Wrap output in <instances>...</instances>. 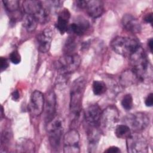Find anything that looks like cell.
Instances as JSON below:
<instances>
[{
    "instance_id": "15",
    "label": "cell",
    "mask_w": 153,
    "mask_h": 153,
    "mask_svg": "<svg viewBox=\"0 0 153 153\" xmlns=\"http://www.w3.org/2000/svg\"><path fill=\"white\" fill-rule=\"evenodd\" d=\"M87 134L88 152H94L96 151L100 139V132L96 126H89Z\"/></svg>"
},
{
    "instance_id": "5",
    "label": "cell",
    "mask_w": 153,
    "mask_h": 153,
    "mask_svg": "<svg viewBox=\"0 0 153 153\" xmlns=\"http://www.w3.org/2000/svg\"><path fill=\"white\" fill-rule=\"evenodd\" d=\"M81 62V57L77 54H65L54 63V67L60 74L68 75L79 68Z\"/></svg>"
},
{
    "instance_id": "23",
    "label": "cell",
    "mask_w": 153,
    "mask_h": 153,
    "mask_svg": "<svg viewBox=\"0 0 153 153\" xmlns=\"http://www.w3.org/2000/svg\"><path fill=\"white\" fill-rule=\"evenodd\" d=\"M107 87L106 84L99 80L94 81L92 84V90L93 93L96 96H100L104 94L106 91Z\"/></svg>"
},
{
    "instance_id": "21",
    "label": "cell",
    "mask_w": 153,
    "mask_h": 153,
    "mask_svg": "<svg viewBox=\"0 0 153 153\" xmlns=\"http://www.w3.org/2000/svg\"><path fill=\"white\" fill-rule=\"evenodd\" d=\"M38 22L32 15L26 14L23 18V26L27 32L32 33L35 30Z\"/></svg>"
},
{
    "instance_id": "25",
    "label": "cell",
    "mask_w": 153,
    "mask_h": 153,
    "mask_svg": "<svg viewBox=\"0 0 153 153\" xmlns=\"http://www.w3.org/2000/svg\"><path fill=\"white\" fill-rule=\"evenodd\" d=\"M76 46V41L75 38L74 37H69L65 42V45L64 47L65 51L66 52V54H74L73 52L75 49Z\"/></svg>"
},
{
    "instance_id": "18",
    "label": "cell",
    "mask_w": 153,
    "mask_h": 153,
    "mask_svg": "<svg viewBox=\"0 0 153 153\" xmlns=\"http://www.w3.org/2000/svg\"><path fill=\"white\" fill-rule=\"evenodd\" d=\"M69 18L70 13L68 9L62 10L59 13L55 26L62 35L64 34L68 30V25Z\"/></svg>"
},
{
    "instance_id": "26",
    "label": "cell",
    "mask_w": 153,
    "mask_h": 153,
    "mask_svg": "<svg viewBox=\"0 0 153 153\" xmlns=\"http://www.w3.org/2000/svg\"><path fill=\"white\" fill-rule=\"evenodd\" d=\"M133 97L130 94H126L121 100V105L123 108L127 110H130L133 107Z\"/></svg>"
},
{
    "instance_id": "27",
    "label": "cell",
    "mask_w": 153,
    "mask_h": 153,
    "mask_svg": "<svg viewBox=\"0 0 153 153\" xmlns=\"http://www.w3.org/2000/svg\"><path fill=\"white\" fill-rule=\"evenodd\" d=\"M7 128L4 129L1 133V146L4 145L6 146L10 142L11 139V133L10 130H8Z\"/></svg>"
},
{
    "instance_id": "24",
    "label": "cell",
    "mask_w": 153,
    "mask_h": 153,
    "mask_svg": "<svg viewBox=\"0 0 153 153\" xmlns=\"http://www.w3.org/2000/svg\"><path fill=\"white\" fill-rule=\"evenodd\" d=\"M4 6L9 13H13L19 8V1L17 0H5L2 1Z\"/></svg>"
},
{
    "instance_id": "6",
    "label": "cell",
    "mask_w": 153,
    "mask_h": 153,
    "mask_svg": "<svg viewBox=\"0 0 153 153\" xmlns=\"http://www.w3.org/2000/svg\"><path fill=\"white\" fill-rule=\"evenodd\" d=\"M123 121L130 130L139 132L145 129L149 124V118L143 112H134L126 115Z\"/></svg>"
},
{
    "instance_id": "8",
    "label": "cell",
    "mask_w": 153,
    "mask_h": 153,
    "mask_svg": "<svg viewBox=\"0 0 153 153\" xmlns=\"http://www.w3.org/2000/svg\"><path fill=\"white\" fill-rule=\"evenodd\" d=\"M119 117V112L117 108L113 105L108 106L102 111L99 124L102 129L109 130L118 123Z\"/></svg>"
},
{
    "instance_id": "19",
    "label": "cell",
    "mask_w": 153,
    "mask_h": 153,
    "mask_svg": "<svg viewBox=\"0 0 153 153\" xmlns=\"http://www.w3.org/2000/svg\"><path fill=\"white\" fill-rule=\"evenodd\" d=\"M89 27V22L84 19H79L70 25L71 30L77 36L84 35Z\"/></svg>"
},
{
    "instance_id": "3",
    "label": "cell",
    "mask_w": 153,
    "mask_h": 153,
    "mask_svg": "<svg viewBox=\"0 0 153 153\" xmlns=\"http://www.w3.org/2000/svg\"><path fill=\"white\" fill-rule=\"evenodd\" d=\"M111 47L117 54L128 57L141 47V45L136 39L117 36L111 41Z\"/></svg>"
},
{
    "instance_id": "30",
    "label": "cell",
    "mask_w": 153,
    "mask_h": 153,
    "mask_svg": "<svg viewBox=\"0 0 153 153\" xmlns=\"http://www.w3.org/2000/svg\"><path fill=\"white\" fill-rule=\"evenodd\" d=\"M145 105L148 107H151L153 105V94L152 93H149L145 100Z\"/></svg>"
},
{
    "instance_id": "34",
    "label": "cell",
    "mask_w": 153,
    "mask_h": 153,
    "mask_svg": "<svg viewBox=\"0 0 153 153\" xmlns=\"http://www.w3.org/2000/svg\"><path fill=\"white\" fill-rule=\"evenodd\" d=\"M11 97H12V99L14 100H17L19 99V97H20V94H19V93L18 91V90H15L14 91L12 94H11Z\"/></svg>"
},
{
    "instance_id": "14",
    "label": "cell",
    "mask_w": 153,
    "mask_h": 153,
    "mask_svg": "<svg viewBox=\"0 0 153 153\" xmlns=\"http://www.w3.org/2000/svg\"><path fill=\"white\" fill-rule=\"evenodd\" d=\"M123 27L131 33H138L141 30V25L139 20L133 15L127 14L123 16L121 20Z\"/></svg>"
},
{
    "instance_id": "33",
    "label": "cell",
    "mask_w": 153,
    "mask_h": 153,
    "mask_svg": "<svg viewBox=\"0 0 153 153\" xmlns=\"http://www.w3.org/2000/svg\"><path fill=\"white\" fill-rule=\"evenodd\" d=\"M143 20H145V22L146 23H152V20H153V17H152V13H150L147 14L146 16H145Z\"/></svg>"
},
{
    "instance_id": "20",
    "label": "cell",
    "mask_w": 153,
    "mask_h": 153,
    "mask_svg": "<svg viewBox=\"0 0 153 153\" xmlns=\"http://www.w3.org/2000/svg\"><path fill=\"white\" fill-rule=\"evenodd\" d=\"M35 146L30 139L20 138L16 143V151L19 152H34Z\"/></svg>"
},
{
    "instance_id": "31",
    "label": "cell",
    "mask_w": 153,
    "mask_h": 153,
    "mask_svg": "<svg viewBox=\"0 0 153 153\" xmlns=\"http://www.w3.org/2000/svg\"><path fill=\"white\" fill-rule=\"evenodd\" d=\"M87 1H83V0L75 1V4L76 6L79 9H85V6L87 5Z\"/></svg>"
},
{
    "instance_id": "29",
    "label": "cell",
    "mask_w": 153,
    "mask_h": 153,
    "mask_svg": "<svg viewBox=\"0 0 153 153\" xmlns=\"http://www.w3.org/2000/svg\"><path fill=\"white\" fill-rule=\"evenodd\" d=\"M0 63H1V66H0V68H1V71L3 72L4 71H5V69H7V68L9 66V63L8 60L3 57H1L0 59Z\"/></svg>"
},
{
    "instance_id": "10",
    "label": "cell",
    "mask_w": 153,
    "mask_h": 153,
    "mask_svg": "<svg viewBox=\"0 0 153 153\" xmlns=\"http://www.w3.org/2000/svg\"><path fill=\"white\" fill-rule=\"evenodd\" d=\"M45 97L43 94L39 90H35L32 92L30 101L28 105V109L33 116L41 115L44 110Z\"/></svg>"
},
{
    "instance_id": "22",
    "label": "cell",
    "mask_w": 153,
    "mask_h": 153,
    "mask_svg": "<svg viewBox=\"0 0 153 153\" xmlns=\"http://www.w3.org/2000/svg\"><path fill=\"white\" fill-rule=\"evenodd\" d=\"M115 134L118 138L126 139L130 135L131 130L126 124L117 125L115 128Z\"/></svg>"
},
{
    "instance_id": "12",
    "label": "cell",
    "mask_w": 153,
    "mask_h": 153,
    "mask_svg": "<svg viewBox=\"0 0 153 153\" xmlns=\"http://www.w3.org/2000/svg\"><path fill=\"white\" fill-rule=\"evenodd\" d=\"M56 96L54 91H49L45 97L44 111L45 121L47 123L51 121L56 116Z\"/></svg>"
},
{
    "instance_id": "9",
    "label": "cell",
    "mask_w": 153,
    "mask_h": 153,
    "mask_svg": "<svg viewBox=\"0 0 153 153\" xmlns=\"http://www.w3.org/2000/svg\"><path fill=\"white\" fill-rule=\"evenodd\" d=\"M79 134L75 129L69 130L63 137V152L66 153H78L80 152L78 143Z\"/></svg>"
},
{
    "instance_id": "7",
    "label": "cell",
    "mask_w": 153,
    "mask_h": 153,
    "mask_svg": "<svg viewBox=\"0 0 153 153\" xmlns=\"http://www.w3.org/2000/svg\"><path fill=\"white\" fill-rule=\"evenodd\" d=\"M127 152L130 153H145L148 151V143L146 139L140 134L135 132L126 139Z\"/></svg>"
},
{
    "instance_id": "16",
    "label": "cell",
    "mask_w": 153,
    "mask_h": 153,
    "mask_svg": "<svg viewBox=\"0 0 153 153\" xmlns=\"http://www.w3.org/2000/svg\"><path fill=\"white\" fill-rule=\"evenodd\" d=\"M87 13L92 18L100 17L104 12V5L102 1L91 0L87 1L85 8Z\"/></svg>"
},
{
    "instance_id": "4",
    "label": "cell",
    "mask_w": 153,
    "mask_h": 153,
    "mask_svg": "<svg viewBox=\"0 0 153 153\" xmlns=\"http://www.w3.org/2000/svg\"><path fill=\"white\" fill-rule=\"evenodd\" d=\"M48 140L51 147L55 151H58L61 144L63 133V120L60 116L55 117L47 123Z\"/></svg>"
},
{
    "instance_id": "17",
    "label": "cell",
    "mask_w": 153,
    "mask_h": 153,
    "mask_svg": "<svg viewBox=\"0 0 153 153\" xmlns=\"http://www.w3.org/2000/svg\"><path fill=\"white\" fill-rule=\"evenodd\" d=\"M120 82L123 87H129L140 82L135 72L132 69L124 71L120 76Z\"/></svg>"
},
{
    "instance_id": "2",
    "label": "cell",
    "mask_w": 153,
    "mask_h": 153,
    "mask_svg": "<svg viewBox=\"0 0 153 153\" xmlns=\"http://www.w3.org/2000/svg\"><path fill=\"white\" fill-rule=\"evenodd\" d=\"M23 10L26 14L33 16L38 23L45 24L50 19V9L44 2L35 0H27L23 2Z\"/></svg>"
},
{
    "instance_id": "1",
    "label": "cell",
    "mask_w": 153,
    "mask_h": 153,
    "mask_svg": "<svg viewBox=\"0 0 153 153\" xmlns=\"http://www.w3.org/2000/svg\"><path fill=\"white\" fill-rule=\"evenodd\" d=\"M85 87V78L81 76L72 82L71 87L69 109L71 115L73 116L75 120H77L79 117Z\"/></svg>"
},
{
    "instance_id": "11",
    "label": "cell",
    "mask_w": 153,
    "mask_h": 153,
    "mask_svg": "<svg viewBox=\"0 0 153 153\" xmlns=\"http://www.w3.org/2000/svg\"><path fill=\"white\" fill-rule=\"evenodd\" d=\"M53 30L50 27L45 28L36 37V44L38 50L43 53H47L51 47Z\"/></svg>"
},
{
    "instance_id": "35",
    "label": "cell",
    "mask_w": 153,
    "mask_h": 153,
    "mask_svg": "<svg viewBox=\"0 0 153 153\" xmlns=\"http://www.w3.org/2000/svg\"><path fill=\"white\" fill-rule=\"evenodd\" d=\"M152 44H153L152 38H150L148 41V45L149 47V50H150L151 53L152 52Z\"/></svg>"
},
{
    "instance_id": "28",
    "label": "cell",
    "mask_w": 153,
    "mask_h": 153,
    "mask_svg": "<svg viewBox=\"0 0 153 153\" xmlns=\"http://www.w3.org/2000/svg\"><path fill=\"white\" fill-rule=\"evenodd\" d=\"M10 60L13 64L17 65L21 62V56L17 50H14L10 54Z\"/></svg>"
},
{
    "instance_id": "32",
    "label": "cell",
    "mask_w": 153,
    "mask_h": 153,
    "mask_svg": "<svg viewBox=\"0 0 153 153\" xmlns=\"http://www.w3.org/2000/svg\"><path fill=\"white\" fill-rule=\"evenodd\" d=\"M105 152H108V153H120L121 152V150L119 148L112 146L109 148H108L105 151Z\"/></svg>"
},
{
    "instance_id": "36",
    "label": "cell",
    "mask_w": 153,
    "mask_h": 153,
    "mask_svg": "<svg viewBox=\"0 0 153 153\" xmlns=\"http://www.w3.org/2000/svg\"><path fill=\"white\" fill-rule=\"evenodd\" d=\"M1 118H2V117H3V111H4V108H3V106H1Z\"/></svg>"
},
{
    "instance_id": "13",
    "label": "cell",
    "mask_w": 153,
    "mask_h": 153,
    "mask_svg": "<svg viewBox=\"0 0 153 153\" xmlns=\"http://www.w3.org/2000/svg\"><path fill=\"white\" fill-rule=\"evenodd\" d=\"M102 111L97 104H91L84 110V119L88 126H96L99 124Z\"/></svg>"
}]
</instances>
